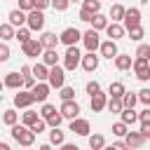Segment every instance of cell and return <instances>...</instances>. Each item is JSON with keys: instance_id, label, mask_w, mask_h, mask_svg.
<instances>
[{"instance_id": "cell-42", "label": "cell", "mask_w": 150, "mask_h": 150, "mask_svg": "<svg viewBox=\"0 0 150 150\" xmlns=\"http://www.w3.org/2000/svg\"><path fill=\"white\" fill-rule=\"evenodd\" d=\"M9 54H12V52H9V45H7L5 40H2V42H0V63L9 61Z\"/></svg>"}, {"instance_id": "cell-23", "label": "cell", "mask_w": 150, "mask_h": 150, "mask_svg": "<svg viewBox=\"0 0 150 150\" xmlns=\"http://www.w3.org/2000/svg\"><path fill=\"white\" fill-rule=\"evenodd\" d=\"M112 61H115V68H117V70H129L131 63H134V59H131L129 54H117Z\"/></svg>"}, {"instance_id": "cell-3", "label": "cell", "mask_w": 150, "mask_h": 150, "mask_svg": "<svg viewBox=\"0 0 150 150\" xmlns=\"http://www.w3.org/2000/svg\"><path fill=\"white\" fill-rule=\"evenodd\" d=\"M47 82H49V87L52 89H61L63 84H66V68L63 66H49V77H47Z\"/></svg>"}, {"instance_id": "cell-15", "label": "cell", "mask_w": 150, "mask_h": 150, "mask_svg": "<svg viewBox=\"0 0 150 150\" xmlns=\"http://www.w3.org/2000/svg\"><path fill=\"white\" fill-rule=\"evenodd\" d=\"M7 21L14 26V28H19V26H26V21H28V12H23V9H12L9 14H7Z\"/></svg>"}, {"instance_id": "cell-22", "label": "cell", "mask_w": 150, "mask_h": 150, "mask_svg": "<svg viewBox=\"0 0 150 150\" xmlns=\"http://www.w3.org/2000/svg\"><path fill=\"white\" fill-rule=\"evenodd\" d=\"M40 59H42V63H47V66H56V63H59V52H56V47L45 49Z\"/></svg>"}, {"instance_id": "cell-47", "label": "cell", "mask_w": 150, "mask_h": 150, "mask_svg": "<svg viewBox=\"0 0 150 150\" xmlns=\"http://www.w3.org/2000/svg\"><path fill=\"white\" fill-rule=\"evenodd\" d=\"M138 122H141V124H150V105H145V108L138 112Z\"/></svg>"}, {"instance_id": "cell-20", "label": "cell", "mask_w": 150, "mask_h": 150, "mask_svg": "<svg viewBox=\"0 0 150 150\" xmlns=\"http://www.w3.org/2000/svg\"><path fill=\"white\" fill-rule=\"evenodd\" d=\"M89 23H91V28H94V30H105V26L110 23V19H108V16H103L101 12H94V16H91V21H89Z\"/></svg>"}, {"instance_id": "cell-43", "label": "cell", "mask_w": 150, "mask_h": 150, "mask_svg": "<svg viewBox=\"0 0 150 150\" xmlns=\"http://www.w3.org/2000/svg\"><path fill=\"white\" fill-rule=\"evenodd\" d=\"M30 129H33L35 134H42V131L47 129V120H45V117H40L38 122H33V124H30Z\"/></svg>"}, {"instance_id": "cell-55", "label": "cell", "mask_w": 150, "mask_h": 150, "mask_svg": "<svg viewBox=\"0 0 150 150\" xmlns=\"http://www.w3.org/2000/svg\"><path fill=\"white\" fill-rule=\"evenodd\" d=\"M112 148H115V150H124V148H127V141H115Z\"/></svg>"}, {"instance_id": "cell-33", "label": "cell", "mask_w": 150, "mask_h": 150, "mask_svg": "<svg viewBox=\"0 0 150 150\" xmlns=\"http://www.w3.org/2000/svg\"><path fill=\"white\" fill-rule=\"evenodd\" d=\"M124 12H127V9H124L120 2H115V5L110 7V19H112V21H122V19H124Z\"/></svg>"}, {"instance_id": "cell-17", "label": "cell", "mask_w": 150, "mask_h": 150, "mask_svg": "<svg viewBox=\"0 0 150 150\" xmlns=\"http://www.w3.org/2000/svg\"><path fill=\"white\" fill-rule=\"evenodd\" d=\"M124 141H127V148H143L148 138H145L141 131H127Z\"/></svg>"}, {"instance_id": "cell-2", "label": "cell", "mask_w": 150, "mask_h": 150, "mask_svg": "<svg viewBox=\"0 0 150 150\" xmlns=\"http://www.w3.org/2000/svg\"><path fill=\"white\" fill-rule=\"evenodd\" d=\"M80 61H82V54H80L77 45L66 47V54H63V68H66V70H75V68L80 66Z\"/></svg>"}, {"instance_id": "cell-38", "label": "cell", "mask_w": 150, "mask_h": 150, "mask_svg": "<svg viewBox=\"0 0 150 150\" xmlns=\"http://www.w3.org/2000/svg\"><path fill=\"white\" fill-rule=\"evenodd\" d=\"M54 112H59V110H56V105H52V103H47V101H45V103H42V108H40V117H45V120H47V117H52Z\"/></svg>"}, {"instance_id": "cell-28", "label": "cell", "mask_w": 150, "mask_h": 150, "mask_svg": "<svg viewBox=\"0 0 150 150\" xmlns=\"http://www.w3.org/2000/svg\"><path fill=\"white\" fill-rule=\"evenodd\" d=\"M14 33H16V28L7 21V23H0V38L7 42V40H14Z\"/></svg>"}, {"instance_id": "cell-36", "label": "cell", "mask_w": 150, "mask_h": 150, "mask_svg": "<svg viewBox=\"0 0 150 150\" xmlns=\"http://www.w3.org/2000/svg\"><path fill=\"white\" fill-rule=\"evenodd\" d=\"M127 33H129V38H131L134 42H141V40L145 38V30H143V26H134V28H129Z\"/></svg>"}, {"instance_id": "cell-51", "label": "cell", "mask_w": 150, "mask_h": 150, "mask_svg": "<svg viewBox=\"0 0 150 150\" xmlns=\"http://www.w3.org/2000/svg\"><path fill=\"white\" fill-rule=\"evenodd\" d=\"M35 7V0H19V9H23V12H30Z\"/></svg>"}, {"instance_id": "cell-57", "label": "cell", "mask_w": 150, "mask_h": 150, "mask_svg": "<svg viewBox=\"0 0 150 150\" xmlns=\"http://www.w3.org/2000/svg\"><path fill=\"white\" fill-rule=\"evenodd\" d=\"M0 150H9V145H7L5 141H0Z\"/></svg>"}, {"instance_id": "cell-58", "label": "cell", "mask_w": 150, "mask_h": 150, "mask_svg": "<svg viewBox=\"0 0 150 150\" xmlns=\"http://www.w3.org/2000/svg\"><path fill=\"white\" fill-rule=\"evenodd\" d=\"M2 89H5V80H0V91H2Z\"/></svg>"}, {"instance_id": "cell-39", "label": "cell", "mask_w": 150, "mask_h": 150, "mask_svg": "<svg viewBox=\"0 0 150 150\" xmlns=\"http://www.w3.org/2000/svg\"><path fill=\"white\" fill-rule=\"evenodd\" d=\"M59 96H61V101H70V98H75V89L63 84V87L59 89Z\"/></svg>"}, {"instance_id": "cell-45", "label": "cell", "mask_w": 150, "mask_h": 150, "mask_svg": "<svg viewBox=\"0 0 150 150\" xmlns=\"http://www.w3.org/2000/svg\"><path fill=\"white\" fill-rule=\"evenodd\" d=\"M134 73H136V77H138L141 82H148V80H150V66H148V68H138V70H134Z\"/></svg>"}, {"instance_id": "cell-60", "label": "cell", "mask_w": 150, "mask_h": 150, "mask_svg": "<svg viewBox=\"0 0 150 150\" xmlns=\"http://www.w3.org/2000/svg\"><path fill=\"white\" fill-rule=\"evenodd\" d=\"M70 2H80V0H70Z\"/></svg>"}, {"instance_id": "cell-25", "label": "cell", "mask_w": 150, "mask_h": 150, "mask_svg": "<svg viewBox=\"0 0 150 150\" xmlns=\"http://www.w3.org/2000/svg\"><path fill=\"white\" fill-rule=\"evenodd\" d=\"M33 75H35V80H38V82L47 80V77H49V66H47V63H42V61H40V63H35V66H33Z\"/></svg>"}, {"instance_id": "cell-29", "label": "cell", "mask_w": 150, "mask_h": 150, "mask_svg": "<svg viewBox=\"0 0 150 150\" xmlns=\"http://www.w3.org/2000/svg\"><path fill=\"white\" fill-rule=\"evenodd\" d=\"M30 33H33V30H30L28 26H19V28H16V33H14V40H19V42L23 45L26 40H30Z\"/></svg>"}, {"instance_id": "cell-49", "label": "cell", "mask_w": 150, "mask_h": 150, "mask_svg": "<svg viewBox=\"0 0 150 150\" xmlns=\"http://www.w3.org/2000/svg\"><path fill=\"white\" fill-rule=\"evenodd\" d=\"M138 101H141L143 105H150V89H141V91H138Z\"/></svg>"}, {"instance_id": "cell-4", "label": "cell", "mask_w": 150, "mask_h": 150, "mask_svg": "<svg viewBox=\"0 0 150 150\" xmlns=\"http://www.w3.org/2000/svg\"><path fill=\"white\" fill-rule=\"evenodd\" d=\"M21 52H23L26 56H30V59H38V56H42L45 45H42L40 38H30V40H26V42L21 45Z\"/></svg>"}, {"instance_id": "cell-5", "label": "cell", "mask_w": 150, "mask_h": 150, "mask_svg": "<svg viewBox=\"0 0 150 150\" xmlns=\"http://www.w3.org/2000/svg\"><path fill=\"white\" fill-rule=\"evenodd\" d=\"M45 9H38V7H33L30 12H28V21H26V26L30 28V30H42L45 28V14H42Z\"/></svg>"}, {"instance_id": "cell-50", "label": "cell", "mask_w": 150, "mask_h": 150, "mask_svg": "<svg viewBox=\"0 0 150 150\" xmlns=\"http://www.w3.org/2000/svg\"><path fill=\"white\" fill-rule=\"evenodd\" d=\"M35 84H38L35 75H26V77H23V89H33Z\"/></svg>"}, {"instance_id": "cell-48", "label": "cell", "mask_w": 150, "mask_h": 150, "mask_svg": "<svg viewBox=\"0 0 150 150\" xmlns=\"http://www.w3.org/2000/svg\"><path fill=\"white\" fill-rule=\"evenodd\" d=\"M136 56H143V59H150V45H138V49H136Z\"/></svg>"}, {"instance_id": "cell-24", "label": "cell", "mask_w": 150, "mask_h": 150, "mask_svg": "<svg viewBox=\"0 0 150 150\" xmlns=\"http://www.w3.org/2000/svg\"><path fill=\"white\" fill-rule=\"evenodd\" d=\"M40 40H42V45H45V49H49V47H56V45L61 42V38H59L56 33H49V30H45V33L40 35Z\"/></svg>"}, {"instance_id": "cell-46", "label": "cell", "mask_w": 150, "mask_h": 150, "mask_svg": "<svg viewBox=\"0 0 150 150\" xmlns=\"http://www.w3.org/2000/svg\"><path fill=\"white\" fill-rule=\"evenodd\" d=\"M68 5H70V0H52V7H54L56 12H66Z\"/></svg>"}, {"instance_id": "cell-9", "label": "cell", "mask_w": 150, "mask_h": 150, "mask_svg": "<svg viewBox=\"0 0 150 150\" xmlns=\"http://www.w3.org/2000/svg\"><path fill=\"white\" fill-rule=\"evenodd\" d=\"M59 110H61L63 120H75V117H80V103H77L75 98H70V101H63Z\"/></svg>"}, {"instance_id": "cell-26", "label": "cell", "mask_w": 150, "mask_h": 150, "mask_svg": "<svg viewBox=\"0 0 150 150\" xmlns=\"http://www.w3.org/2000/svg\"><path fill=\"white\" fill-rule=\"evenodd\" d=\"M89 148H91V150L105 148V136H103V134H89Z\"/></svg>"}, {"instance_id": "cell-56", "label": "cell", "mask_w": 150, "mask_h": 150, "mask_svg": "<svg viewBox=\"0 0 150 150\" xmlns=\"http://www.w3.org/2000/svg\"><path fill=\"white\" fill-rule=\"evenodd\" d=\"M141 134H143L145 138H150V124H141Z\"/></svg>"}, {"instance_id": "cell-12", "label": "cell", "mask_w": 150, "mask_h": 150, "mask_svg": "<svg viewBox=\"0 0 150 150\" xmlns=\"http://www.w3.org/2000/svg\"><path fill=\"white\" fill-rule=\"evenodd\" d=\"M70 131H73L75 136H89V131H91V127H89V120H82V117H75V120H70Z\"/></svg>"}, {"instance_id": "cell-27", "label": "cell", "mask_w": 150, "mask_h": 150, "mask_svg": "<svg viewBox=\"0 0 150 150\" xmlns=\"http://www.w3.org/2000/svg\"><path fill=\"white\" fill-rule=\"evenodd\" d=\"M120 117H122V122H127V124H134V122H138V112H136L134 108H122Z\"/></svg>"}, {"instance_id": "cell-30", "label": "cell", "mask_w": 150, "mask_h": 150, "mask_svg": "<svg viewBox=\"0 0 150 150\" xmlns=\"http://www.w3.org/2000/svg\"><path fill=\"white\" fill-rule=\"evenodd\" d=\"M124 91H127V89H124V84H122L120 80L110 82V87H108V94H110V96H120V98H122V96H124Z\"/></svg>"}, {"instance_id": "cell-53", "label": "cell", "mask_w": 150, "mask_h": 150, "mask_svg": "<svg viewBox=\"0 0 150 150\" xmlns=\"http://www.w3.org/2000/svg\"><path fill=\"white\" fill-rule=\"evenodd\" d=\"M35 7L38 9H47V7H52V0H35Z\"/></svg>"}, {"instance_id": "cell-16", "label": "cell", "mask_w": 150, "mask_h": 150, "mask_svg": "<svg viewBox=\"0 0 150 150\" xmlns=\"http://www.w3.org/2000/svg\"><path fill=\"white\" fill-rule=\"evenodd\" d=\"M98 59H101V56H96V52H87V54H82L80 66H82L87 73H94V70L98 68Z\"/></svg>"}, {"instance_id": "cell-54", "label": "cell", "mask_w": 150, "mask_h": 150, "mask_svg": "<svg viewBox=\"0 0 150 150\" xmlns=\"http://www.w3.org/2000/svg\"><path fill=\"white\" fill-rule=\"evenodd\" d=\"M21 75H33V66H21Z\"/></svg>"}, {"instance_id": "cell-8", "label": "cell", "mask_w": 150, "mask_h": 150, "mask_svg": "<svg viewBox=\"0 0 150 150\" xmlns=\"http://www.w3.org/2000/svg\"><path fill=\"white\" fill-rule=\"evenodd\" d=\"M61 45H66V47H70V45H77L80 40H82V33L77 30V28H73V26H68V28H63L61 30Z\"/></svg>"}, {"instance_id": "cell-37", "label": "cell", "mask_w": 150, "mask_h": 150, "mask_svg": "<svg viewBox=\"0 0 150 150\" xmlns=\"http://www.w3.org/2000/svg\"><path fill=\"white\" fill-rule=\"evenodd\" d=\"M122 103H124V108H134V105L138 103V94H134V91H124Z\"/></svg>"}, {"instance_id": "cell-21", "label": "cell", "mask_w": 150, "mask_h": 150, "mask_svg": "<svg viewBox=\"0 0 150 150\" xmlns=\"http://www.w3.org/2000/svg\"><path fill=\"white\" fill-rule=\"evenodd\" d=\"M66 143V134L59 129V127H52V131H49V145H56V148H61Z\"/></svg>"}, {"instance_id": "cell-13", "label": "cell", "mask_w": 150, "mask_h": 150, "mask_svg": "<svg viewBox=\"0 0 150 150\" xmlns=\"http://www.w3.org/2000/svg\"><path fill=\"white\" fill-rule=\"evenodd\" d=\"M105 33H108V38H110V40H120V38H124V35H127V28H124V23H122V21H110V23L105 26Z\"/></svg>"}, {"instance_id": "cell-11", "label": "cell", "mask_w": 150, "mask_h": 150, "mask_svg": "<svg viewBox=\"0 0 150 150\" xmlns=\"http://www.w3.org/2000/svg\"><path fill=\"white\" fill-rule=\"evenodd\" d=\"M98 52H101V56H103V59H110V61H112V59L120 54V49H117V40H110V38H108V40H103V42H101V47H98Z\"/></svg>"}, {"instance_id": "cell-14", "label": "cell", "mask_w": 150, "mask_h": 150, "mask_svg": "<svg viewBox=\"0 0 150 150\" xmlns=\"http://www.w3.org/2000/svg\"><path fill=\"white\" fill-rule=\"evenodd\" d=\"M30 91H33V96H35V101H38V103H45V101H47V96H49V91H52V87H49V82H47V80H42V82H38Z\"/></svg>"}, {"instance_id": "cell-1", "label": "cell", "mask_w": 150, "mask_h": 150, "mask_svg": "<svg viewBox=\"0 0 150 150\" xmlns=\"http://www.w3.org/2000/svg\"><path fill=\"white\" fill-rule=\"evenodd\" d=\"M9 134H12L14 143H19V145H23V148H30V145L35 143V136H38V134H35L30 127H26L23 122H21V124H19V122L12 124V127H9Z\"/></svg>"}, {"instance_id": "cell-41", "label": "cell", "mask_w": 150, "mask_h": 150, "mask_svg": "<svg viewBox=\"0 0 150 150\" xmlns=\"http://www.w3.org/2000/svg\"><path fill=\"white\" fill-rule=\"evenodd\" d=\"M82 7H87L89 12H101V0H82Z\"/></svg>"}, {"instance_id": "cell-52", "label": "cell", "mask_w": 150, "mask_h": 150, "mask_svg": "<svg viewBox=\"0 0 150 150\" xmlns=\"http://www.w3.org/2000/svg\"><path fill=\"white\" fill-rule=\"evenodd\" d=\"M91 16H94V12H89L87 7H82V9H80V21H87V23H89V21H91Z\"/></svg>"}, {"instance_id": "cell-6", "label": "cell", "mask_w": 150, "mask_h": 150, "mask_svg": "<svg viewBox=\"0 0 150 150\" xmlns=\"http://www.w3.org/2000/svg\"><path fill=\"white\" fill-rule=\"evenodd\" d=\"M82 45H84V49H87V52H96V49L101 47V38H98V30H94V28L84 30V33H82Z\"/></svg>"}, {"instance_id": "cell-32", "label": "cell", "mask_w": 150, "mask_h": 150, "mask_svg": "<svg viewBox=\"0 0 150 150\" xmlns=\"http://www.w3.org/2000/svg\"><path fill=\"white\" fill-rule=\"evenodd\" d=\"M40 120V112H35V110H30V108H26V112L21 115V122L26 124V127H30L33 122H38Z\"/></svg>"}, {"instance_id": "cell-40", "label": "cell", "mask_w": 150, "mask_h": 150, "mask_svg": "<svg viewBox=\"0 0 150 150\" xmlns=\"http://www.w3.org/2000/svg\"><path fill=\"white\" fill-rule=\"evenodd\" d=\"M61 122H63V115H61V110H59V112H54L52 117H47V127H61Z\"/></svg>"}, {"instance_id": "cell-61", "label": "cell", "mask_w": 150, "mask_h": 150, "mask_svg": "<svg viewBox=\"0 0 150 150\" xmlns=\"http://www.w3.org/2000/svg\"><path fill=\"white\" fill-rule=\"evenodd\" d=\"M115 2H120V0H115Z\"/></svg>"}, {"instance_id": "cell-44", "label": "cell", "mask_w": 150, "mask_h": 150, "mask_svg": "<svg viewBox=\"0 0 150 150\" xmlns=\"http://www.w3.org/2000/svg\"><path fill=\"white\" fill-rule=\"evenodd\" d=\"M98 91H101V84H98L96 80H89V82H87V94L94 96V94H98Z\"/></svg>"}, {"instance_id": "cell-19", "label": "cell", "mask_w": 150, "mask_h": 150, "mask_svg": "<svg viewBox=\"0 0 150 150\" xmlns=\"http://www.w3.org/2000/svg\"><path fill=\"white\" fill-rule=\"evenodd\" d=\"M5 87H7V89H21V87H23V75H19V73H7V75H5Z\"/></svg>"}, {"instance_id": "cell-18", "label": "cell", "mask_w": 150, "mask_h": 150, "mask_svg": "<svg viewBox=\"0 0 150 150\" xmlns=\"http://www.w3.org/2000/svg\"><path fill=\"white\" fill-rule=\"evenodd\" d=\"M89 105H91V110H94V112H101V110H105V105H108V96H105L103 91H98V94H94V96H91Z\"/></svg>"}, {"instance_id": "cell-31", "label": "cell", "mask_w": 150, "mask_h": 150, "mask_svg": "<svg viewBox=\"0 0 150 150\" xmlns=\"http://www.w3.org/2000/svg\"><path fill=\"white\" fill-rule=\"evenodd\" d=\"M110 112H122V108H124V103H122V98L120 96H110L108 98V105H105Z\"/></svg>"}, {"instance_id": "cell-7", "label": "cell", "mask_w": 150, "mask_h": 150, "mask_svg": "<svg viewBox=\"0 0 150 150\" xmlns=\"http://www.w3.org/2000/svg\"><path fill=\"white\" fill-rule=\"evenodd\" d=\"M35 103V96L30 89H16L14 94V108H30Z\"/></svg>"}, {"instance_id": "cell-34", "label": "cell", "mask_w": 150, "mask_h": 150, "mask_svg": "<svg viewBox=\"0 0 150 150\" xmlns=\"http://www.w3.org/2000/svg\"><path fill=\"white\" fill-rule=\"evenodd\" d=\"M2 122H5L7 127L16 124V122H19V112H16V110H12V108H9V110H5V112H2Z\"/></svg>"}, {"instance_id": "cell-35", "label": "cell", "mask_w": 150, "mask_h": 150, "mask_svg": "<svg viewBox=\"0 0 150 150\" xmlns=\"http://www.w3.org/2000/svg\"><path fill=\"white\" fill-rule=\"evenodd\" d=\"M127 131H129V124H127V122H122V120H120V122H115V124H112V136L124 138V136H127Z\"/></svg>"}, {"instance_id": "cell-10", "label": "cell", "mask_w": 150, "mask_h": 150, "mask_svg": "<svg viewBox=\"0 0 150 150\" xmlns=\"http://www.w3.org/2000/svg\"><path fill=\"white\" fill-rule=\"evenodd\" d=\"M122 23H124V28H127V30H129V28H134V26H141V9H138V7H129V9L124 12Z\"/></svg>"}, {"instance_id": "cell-59", "label": "cell", "mask_w": 150, "mask_h": 150, "mask_svg": "<svg viewBox=\"0 0 150 150\" xmlns=\"http://www.w3.org/2000/svg\"><path fill=\"white\" fill-rule=\"evenodd\" d=\"M141 2H143V5H145V2H150V0H141Z\"/></svg>"}]
</instances>
